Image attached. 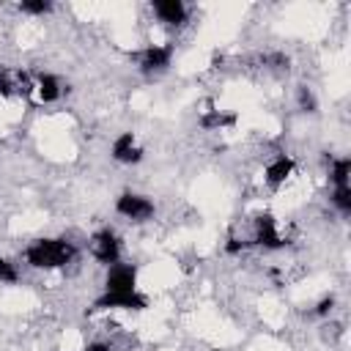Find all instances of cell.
<instances>
[{"mask_svg":"<svg viewBox=\"0 0 351 351\" xmlns=\"http://www.w3.org/2000/svg\"><path fill=\"white\" fill-rule=\"evenodd\" d=\"M85 247L71 239V233H58V236H38L25 244L19 258L25 261L27 269L33 271H69L82 261Z\"/></svg>","mask_w":351,"mask_h":351,"instance_id":"cell-1","label":"cell"},{"mask_svg":"<svg viewBox=\"0 0 351 351\" xmlns=\"http://www.w3.org/2000/svg\"><path fill=\"white\" fill-rule=\"evenodd\" d=\"M173 55H176V44H173V41H165V44L148 41V44H143L140 49L132 52V63H134V69H137L143 77L154 80V77H159V74H165V71L170 69Z\"/></svg>","mask_w":351,"mask_h":351,"instance_id":"cell-2","label":"cell"},{"mask_svg":"<svg viewBox=\"0 0 351 351\" xmlns=\"http://www.w3.org/2000/svg\"><path fill=\"white\" fill-rule=\"evenodd\" d=\"M85 252L90 255V261H93L96 266L107 269V266L121 263L123 244H121V236H118L112 228L104 225V228H99V230H93V233L88 236V241H85Z\"/></svg>","mask_w":351,"mask_h":351,"instance_id":"cell-3","label":"cell"},{"mask_svg":"<svg viewBox=\"0 0 351 351\" xmlns=\"http://www.w3.org/2000/svg\"><path fill=\"white\" fill-rule=\"evenodd\" d=\"M115 214L134 222V225H143V222H151L156 217V203L143 195V192H134V189H123L118 197H115Z\"/></svg>","mask_w":351,"mask_h":351,"instance_id":"cell-4","label":"cell"},{"mask_svg":"<svg viewBox=\"0 0 351 351\" xmlns=\"http://www.w3.org/2000/svg\"><path fill=\"white\" fill-rule=\"evenodd\" d=\"M296 170H299V165L291 154H285V151L271 154V159L263 165V186L269 192H280L293 181Z\"/></svg>","mask_w":351,"mask_h":351,"instance_id":"cell-5","label":"cell"},{"mask_svg":"<svg viewBox=\"0 0 351 351\" xmlns=\"http://www.w3.org/2000/svg\"><path fill=\"white\" fill-rule=\"evenodd\" d=\"M140 291L137 288V266L134 263H115V266H107L104 269V277H101V291L99 293H134Z\"/></svg>","mask_w":351,"mask_h":351,"instance_id":"cell-6","label":"cell"},{"mask_svg":"<svg viewBox=\"0 0 351 351\" xmlns=\"http://www.w3.org/2000/svg\"><path fill=\"white\" fill-rule=\"evenodd\" d=\"M148 11L165 30H181L189 22V5L181 0H154Z\"/></svg>","mask_w":351,"mask_h":351,"instance_id":"cell-7","label":"cell"},{"mask_svg":"<svg viewBox=\"0 0 351 351\" xmlns=\"http://www.w3.org/2000/svg\"><path fill=\"white\" fill-rule=\"evenodd\" d=\"M110 156H112V162L132 167V165H140L145 159V148H143V143L137 140L134 132H121L110 143Z\"/></svg>","mask_w":351,"mask_h":351,"instance_id":"cell-8","label":"cell"},{"mask_svg":"<svg viewBox=\"0 0 351 351\" xmlns=\"http://www.w3.org/2000/svg\"><path fill=\"white\" fill-rule=\"evenodd\" d=\"M30 93H33L41 104H55V101L63 99L66 85H63V80H60L58 74H52V71H38V74H33Z\"/></svg>","mask_w":351,"mask_h":351,"instance_id":"cell-9","label":"cell"},{"mask_svg":"<svg viewBox=\"0 0 351 351\" xmlns=\"http://www.w3.org/2000/svg\"><path fill=\"white\" fill-rule=\"evenodd\" d=\"M16 11L25 14V16H47V14L55 11V5L49 0H25V3L16 5Z\"/></svg>","mask_w":351,"mask_h":351,"instance_id":"cell-10","label":"cell"},{"mask_svg":"<svg viewBox=\"0 0 351 351\" xmlns=\"http://www.w3.org/2000/svg\"><path fill=\"white\" fill-rule=\"evenodd\" d=\"M22 280V271L16 269V263L5 255H0V285H16Z\"/></svg>","mask_w":351,"mask_h":351,"instance_id":"cell-11","label":"cell"}]
</instances>
